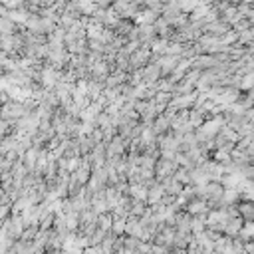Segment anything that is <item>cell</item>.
<instances>
[{"label": "cell", "mask_w": 254, "mask_h": 254, "mask_svg": "<svg viewBox=\"0 0 254 254\" xmlns=\"http://www.w3.org/2000/svg\"><path fill=\"white\" fill-rule=\"evenodd\" d=\"M24 115H26V109L22 108L20 101H6V104L0 106V119L10 123V125H14Z\"/></svg>", "instance_id": "1"}, {"label": "cell", "mask_w": 254, "mask_h": 254, "mask_svg": "<svg viewBox=\"0 0 254 254\" xmlns=\"http://www.w3.org/2000/svg\"><path fill=\"white\" fill-rule=\"evenodd\" d=\"M151 60V52L147 46H141L137 52H133L129 56V72H137V70H143Z\"/></svg>", "instance_id": "2"}, {"label": "cell", "mask_w": 254, "mask_h": 254, "mask_svg": "<svg viewBox=\"0 0 254 254\" xmlns=\"http://www.w3.org/2000/svg\"><path fill=\"white\" fill-rule=\"evenodd\" d=\"M185 213L189 217H207L209 215V207H207L205 200L193 199V200H189L187 205H185Z\"/></svg>", "instance_id": "3"}, {"label": "cell", "mask_w": 254, "mask_h": 254, "mask_svg": "<svg viewBox=\"0 0 254 254\" xmlns=\"http://www.w3.org/2000/svg\"><path fill=\"white\" fill-rule=\"evenodd\" d=\"M242 220L240 218H228L226 224H224V231H222V236L226 238H236L238 233H240V228H242Z\"/></svg>", "instance_id": "4"}, {"label": "cell", "mask_w": 254, "mask_h": 254, "mask_svg": "<svg viewBox=\"0 0 254 254\" xmlns=\"http://www.w3.org/2000/svg\"><path fill=\"white\" fill-rule=\"evenodd\" d=\"M161 187L165 191V195H171V197H179V193L183 191V185L175 179V177H167V179L161 181Z\"/></svg>", "instance_id": "5"}, {"label": "cell", "mask_w": 254, "mask_h": 254, "mask_svg": "<svg viewBox=\"0 0 254 254\" xmlns=\"http://www.w3.org/2000/svg\"><path fill=\"white\" fill-rule=\"evenodd\" d=\"M236 211H238V217H240L242 222H252V218H254V207H252L250 200L236 202Z\"/></svg>", "instance_id": "6"}, {"label": "cell", "mask_w": 254, "mask_h": 254, "mask_svg": "<svg viewBox=\"0 0 254 254\" xmlns=\"http://www.w3.org/2000/svg\"><path fill=\"white\" fill-rule=\"evenodd\" d=\"M163 195H165V191H163V187H161V183H153L149 189H147V199H145V202L147 205H157V202L163 199Z\"/></svg>", "instance_id": "7"}, {"label": "cell", "mask_w": 254, "mask_h": 254, "mask_svg": "<svg viewBox=\"0 0 254 254\" xmlns=\"http://www.w3.org/2000/svg\"><path fill=\"white\" fill-rule=\"evenodd\" d=\"M127 197L133 199V200H143L147 199V189L143 185H129L127 187Z\"/></svg>", "instance_id": "8"}, {"label": "cell", "mask_w": 254, "mask_h": 254, "mask_svg": "<svg viewBox=\"0 0 254 254\" xmlns=\"http://www.w3.org/2000/svg\"><path fill=\"white\" fill-rule=\"evenodd\" d=\"M38 231H40L38 226H26V228H24V233H22V236H20V240H24V242H34Z\"/></svg>", "instance_id": "9"}]
</instances>
